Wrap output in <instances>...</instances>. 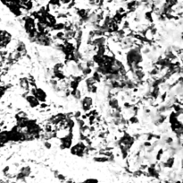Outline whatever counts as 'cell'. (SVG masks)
<instances>
[{
	"instance_id": "obj_3",
	"label": "cell",
	"mask_w": 183,
	"mask_h": 183,
	"mask_svg": "<svg viewBox=\"0 0 183 183\" xmlns=\"http://www.w3.org/2000/svg\"><path fill=\"white\" fill-rule=\"evenodd\" d=\"M79 102L81 104V111L84 113H87L88 111L92 109L94 106V100L90 95H84Z\"/></svg>"
},
{
	"instance_id": "obj_7",
	"label": "cell",
	"mask_w": 183,
	"mask_h": 183,
	"mask_svg": "<svg viewBox=\"0 0 183 183\" xmlns=\"http://www.w3.org/2000/svg\"><path fill=\"white\" fill-rule=\"evenodd\" d=\"M11 142V135H10V130L8 129H4L0 131V144L1 145H5L7 143Z\"/></svg>"
},
{
	"instance_id": "obj_4",
	"label": "cell",
	"mask_w": 183,
	"mask_h": 183,
	"mask_svg": "<svg viewBox=\"0 0 183 183\" xmlns=\"http://www.w3.org/2000/svg\"><path fill=\"white\" fill-rule=\"evenodd\" d=\"M32 170L29 165H26V166H22L20 168L19 171L15 174L14 178L16 181H25L27 178H29L31 175Z\"/></svg>"
},
{
	"instance_id": "obj_5",
	"label": "cell",
	"mask_w": 183,
	"mask_h": 183,
	"mask_svg": "<svg viewBox=\"0 0 183 183\" xmlns=\"http://www.w3.org/2000/svg\"><path fill=\"white\" fill-rule=\"evenodd\" d=\"M107 105L110 109L115 110V109H122V106L119 101V98L116 95H112L107 99Z\"/></svg>"
},
{
	"instance_id": "obj_10",
	"label": "cell",
	"mask_w": 183,
	"mask_h": 183,
	"mask_svg": "<svg viewBox=\"0 0 183 183\" xmlns=\"http://www.w3.org/2000/svg\"><path fill=\"white\" fill-rule=\"evenodd\" d=\"M93 161L95 163H110V160L108 157L103 155V154H100L98 153V155H94L93 156Z\"/></svg>"
},
{
	"instance_id": "obj_8",
	"label": "cell",
	"mask_w": 183,
	"mask_h": 183,
	"mask_svg": "<svg viewBox=\"0 0 183 183\" xmlns=\"http://www.w3.org/2000/svg\"><path fill=\"white\" fill-rule=\"evenodd\" d=\"M19 86L24 92H29V88H30V85H29V83L28 77H26V76L21 77L19 79Z\"/></svg>"
},
{
	"instance_id": "obj_6",
	"label": "cell",
	"mask_w": 183,
	"mask_h": 183,
	"mask_svg": "<svg viewBox=\"0 0 183 183\" xmlns=\"http://www.w3.org/2000/svg\"><path fill=\"white\" fill-rule=\"evenodd\" d=\"M25 101L27 102L29 106L32 109H37L39 108L40 105V102L36 99V97L34 95H32L31 93L29 92H26V95H25Z\"/></svg>"
},
{
	"instance_id": "obj_9",
	"label": "cell",
	"mask_w": 183,
	"mask_h": 183,
	"mask_svg": "<svg viewBox=\"0 0 183 183\" xmlns=\"http://www.w3.org/2000/svg\"><path fill=\"white\" fill-rule=\"evenodd\" d=\"M70 96L71 97H72L75 101L80 102V101L81 100V98H82L84 95H83V92L81 91L80 88H78V89H76V90H71V91Z\"/></svg>"
},
{
	"instance_id": "obj_11",
	"label": "cell",
	"mask_w": 183,
	"mask_h": 183,
	"mask_svg": "<svg viewBox=\"0 0 183 183\" xmlns=\"http://www.w3.org/2000/svg\"><path fill=\"white\" fill-rule=\"evenodd\" d=\"M81 183H98V180L94 179V178H89V179H87L83 181H81Z\"/></svg>"
},
{
	"instance_id": "obj_2",
	"label": "cell",
	"mask_w": 183,
	"mask_h": 183,
	"mask_svg": "<svg viewBox=\"0 0 183 183\" xmlns=\"http://www.w3.org/2000/svg\"><path fill=\"white\" fill-rule=\"evenodd\" d=\"M13 41L12 34L5 30H2L0 28V50L7 49L9 44Z\"/></svg>"
},
{
	"instance_id": "obj_12",
	"label": "cell",
	"mask_w": 183,
	"mask_h": 183,
	"mask_svg": "<svg viewBox=\"0 0 183 183\" xmlns=\"http://www.w3.org/2000/svg\"><path fill=\"white\" fill-rule=\"evenodd\" d=\"M43 145L47 149H51L53 146V144L50 141H43Z\"/></svg>"
},
{
	"instance_id": "obj_1",
	"label": "cell",
	"mask_w": 183,
	"mask_h": 183,
	"mask_svg": "<svg viewBox=\"0 0 183 183\" xmlns=\"http://www.w3.org/2000/svg\"><path fill=\"white\" fill-rule=\"evenodd\" d=\"M87 145L81 140H78L76 144H73L70 148L71 154L78 157H83L84 155H87Z\"/></svg>"
}]
</instances>
